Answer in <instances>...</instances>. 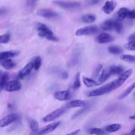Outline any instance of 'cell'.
<instances>
[{
  "label": "cell",
  "mask_w": 135,
  "mask_h": 135,
  "mask_svg": "<svg viewBox=\"0 0 135 135\" xmlns=\"http://www.w3.org/2000/svg\"><path fill=\"white\" fill-rule=\"evenodd\" d=\"M38 30L39 31L38 33L39 37L54 42H57L59 41V38L54 35L52 31H51L45 24L42 23L39 24L38 27Z\"/></svg>",
  "instance_id": "obj_1"
},
{
  "label": "cell",
  "mask_w": 135,
  "mask_h": 135,
  "mask_svg": "<svg viewBox=\"0 0 135 135\" xmlns=\"http://www.w3.org/2000/svg\"><path fill=\"white\" fill-rule=\"evenodd\" d=\"M132 71L131 69L128 70L120 74L119 77L117 80L111 82L112 90L113 91L121 86L122 84L126 81V80L130 76V75L132 74Z\"/></svg>",
  "instance_id": "obj_2"
},
{
  "label": "cell",
  "mask_w": 135,
  "mask_h": 135,
  "mask_svg": "<svg viewBox=\"0 0 135 135\" xmlns=\"http://www.w3.org/2000/svg\"><path fill=\"white\" fill-rule=\"evenodd\" d=\"M67 108L66 107H62L59 108L57 109L56 110H54L51 112L45 117L43 118V121L45 122H51L52 121L55 120L56 119L59 118L61 116H62L66 111Z\"/></svg>",
  "instance_id": "obj_3"
},
{
  "label": "cell",
  "mask_w": 135,
  "mask_h": 135,
  "mask_svg": "<svg viewBox=\"0 0 135 135\" xmlns=\"http://www.w3.org/2000/svg\"><path fill=\"white\" fill-rule=\"evenodd\" d=\"M99 31V28L96 25L88 26L77 30L75 32V35L77 36L91 35L98 33Z\"/></svg>",
  "instance_id": "obj_4"
},
{
  "label": "cell",
  "mask_w": 135,
  "mask_h": 135,
  "mask_svg": "<svg viewBox=\"0 0 135 135\" xmlns=\"http://www.w3.org/2000/svg\"><path fill=\"white\" fill-rule=\"evenodd\" d=\"M53 4L62 9L70 10L76 9L80 7V4L77 2L64 1V0H55L53 2Z\"/></svg>",
  "instance_id": "obj_5"
},
{
  "label": "cell",
  "mask_w": 135,
  "mask_h": 135,
  "mask_svg": "<svg viewBox=\"0 0 135 135\" xmlns=\"http://www.w3.org/2000/svg\"><path fill=\"white\" fill-rule=\"evenodd\" d=\"M111 83H110L103 86H102L98 89L93 90L88 93V97H97L103 95L105 93H108L112 91Z\"/></svg>",
  "instance_id": "obj_6"
},
{
  "label": "cell",
  "mask_w": 135,
  "mask_h": 135,
  "mask_svg": "<svg viewBox=\"0 0 135 135\" xmlns=\"http://www.w3.org/2000/svg\"><path fill=\"white\" fill-rule=\"evenodd\" d=\"M111 75L112 71L110 67L103 69L97 78V81H96L97 83L98 86L102 84Z\"/></svg>",
  "instance_id": "obj_7"
},
{
  "label": "cell",
  "mask_w": 135,
  "mask_h": 135,
  "mask_svg": "<svg viewBox=\"0 0 135 135\" xmlns=\"http://www.w3.org/2000/svg\"><path fill=\"white\" fill-rule=\"evenodd\" d=\"M37 14L41 17L46 19H53L58 16V14L52 10L43 9H40L37 11Z\"/></svg>",
  "instance_id": "obj_8"
},
{
  "label": "cell",
  "mask_w": 135,
  "mask_h": 135,
  "mask_svg": "<svg viewBox=\"0 0 135 135\" xmlns=\"http://www.w3.org/2000/svg\"><path fill=\"white\" fill-rule=\"evenodd\" d=\"M18 118L17 115L12 114L6 116L2 119L0 120V127L3 128L7 127L15 121Z\"/></svg>",
  "instance_id": "obj_9"
},
{
  "label": "cell",
  "mask_w": 135,
  "mask_h": 135,
  "mask_svg": "<svg viewBox=\"0 0 135 135\" xmlns=\"http://www.w3.org/2000/svg\"><path fill=\"white\" fill-rule=\"evenodd\" d=\"M60 124V121L53 122L49 124L46 126L42 128L40 130H39L36 134L37 135H42L46 133H48L49 132H52L55 130Z\"/></svg>",
  "instance_id": "obj_10"
},
{
  "label": "cell",
  "mask_w": 135,
  "mask_h": 135,
  "mask_svg": "<svg viewBox=\"0 0 135 135\" xmlns=\"http://www.w3.org/2000/svg\"><path fill=\"white\" fill-rule=\"evenodd\" d=\"M21 84L17 80H12L7 83L5 86V89L9 92H13L21 89Z\"/></svg>",
  "instance_id": "obj_11"
},
{
  "label": "cell",
  "mask_w": 135,
  "mask_h": 135,
  "mask_svg": "<svg viewBox=\"0 0 135 135\" xmlns=\"http://www.w3.org/2000/svg\"><path fill=\"white\" fill-rule=\"evenodd\" d=\"M55 98L59 101H67L72 98V94L69 90L56 92L54 94Z\"/></svg>",
  "instance_id": "obj_12"
},
{
  "label": "cell",
  "mask_w": 135,
  "mask_h": 135,
  "mask_svg": "<svg viewBox=\"0 0 135 135\" xmlns=\"http://www.w3.org/2000/svg\"><path fill=\"white\" fill-rule=\"evenodd\" d=\"M114 40L115 38L113 36L105 33H101L96 38V41L99 43H109L113 41Z\"/></svg>",
  "instance_id": "obj_13"
},
{
  "label": "cell",
  "mask_w": 135,
  "mask_h": 135,
  "mask_svg": "<svg viewBox=\"0 0 135 135\" xmlns=\"http://www.w3.org/2000/svg\"><path fill=\"white\" fill-rule=\"evenodd\" d=\"M34 67V64L32 62H29L19 72L17 78L18 79H23L24 77L29 74Z\"/></svg>",
  "instance_id": "obj_14"
},
{
  "label": "cell",
  "mask_w": 135,
  "mask_h": 135,
  "mask_svg": "<svg viewBox=\"0 0 135 135\" xmlns=\"http://www.w3.org/2000/svg\"><path fill=\"white\" fill-rule=\"evenodd\" d=\"M117 5L116 1L112 0V1H107L105 2L104 5L102 8V10L107 14L111 13L115 9Z\"/></svg>",
  "instance_id": "obj_15"
},
{
  "label": "cell",
  "mask_w": 135,
  "mask_h": 135,
  "mask_svg": "<svg viewBox=\"0 0 135 135\" xmlns=\"http://www.w3.org/2000/svg\"><path fill=\"white\" fill-rule=\"evenodd\" d=\"M19 51L16 50H11L0 53V60L7 59L10 58H14L19 55Z\"/></svg>",
  "instance_id": "obj_16"
},
{
  "label": "cell",
  "mask_w": 135,
  "mask_h": 135,
  "mask_svg": "<svg viewBox=\"0 0 135 135\" xmlns=\"http://www.w3.org/2000/svg\"><path fill=\"white\" fill-rule=\"evenodd\" d=\"M86 103L83 100H74L68 102L66 105L67 108H73L85 107Z\"/></svg>",
  "instance_id": "obj_17"
},
{
  "label": "cell",
  "mask_w": 135,
  "mask_h": 135,
  "mask_svg": "<svg viewBox=\"0 0 135 135\" xmlns=\"http://www.w3.org/2000/svg\"><path fill=\"white\" fill-rule=\"evenodd\" d=\"M129 10L126 8H122L119 10L117 12V20L119 21H122L125 17L128 16Z\"/></svg>",
  "instance_id": "obj_18"
},
{
  "label": "cell",
  "mask_w": 135,
  "mask_h": 135,
  "mask_svg": "<svg viewBox=\"0 0 135 135\" xmlns=\"http://www.w3.org/2000/svg\"><path fill=\"white\" fill-rule=\"evenodd\" d=\"M114 22L113 20H108L101 24V28L105 31L111 30L114 28Z\"/></svg>",
  "instance_id": "obj_19"
},
{
  "label": "cell",
  "mask_w": 135,
  "mask_h": 135,
  "mask_svg": "<svg viewBox=\"0 0 135 135\" xmlns=\"http://www.w3.org/2000/svg\"><path fill=\"white\" fill-rule=\"evenodd\" d=\"M0 64L7 70L11 69L15 66V63L11 60L9 59L0 60Z\"/></svg>",
  "instance_id": "obj_20"
},
{
  "label": "cell",
  "mask_w": 135,
  "mask_h": 135,
  "mask_svg": "<svg viewBox=\"0 0 135 135\" xmlns=\"http://www.w3.org/2000/svg\"><path fill=\"white\" fill-rule=\"evenodd\" d=\"M83 82L85 86L89 88L98 86V84L95 80L86 77H83Z\"/></svg>",
  "instance_id": "obj_21"
},
{
  "label": "cell",
  "mask_w": 135,
  "mask_h": 135,
  "mask_svg": "<svg viewBox=\"0 0 135 135\" xmlns=\"http://www.w3.org/2000/svg\"><path fill=\"white\" fill-rule=\"evenodd\" d=\"M9 79V74L7 72L3 73L0 79V92L2 91L3 88L5 86Z\"/></svg>",
  "instance_id": "obj_22"
},
{
  "label": "cell",
  "mask_w": 135,
  "mask_h": 135,
  "mask_svg": "<svg viewBox=\"0 0 135 135\" xmlns=\"http://www.w3.org/2000/svg\"><path fill=\"white\" fill-rule=\"evenodd\" d=\"M108 51L113 55H120L123 52L122 48L116 46H109L108 48Z\"/></svg>",
  "instance_id": "obj_23"
},
{
  "label": "cell",
  "mask_w": 135,
  "mask_h": 135,
  "mask_svg": "<svg viewBox=\"0 0 135 135\" xmlns=\"http://www.w3.org/2000/svg\"><path fill=\"white\" fill-rule=\"evenodd\" d=\"M83 22L87 23H90L95 22L96 20V17L93 14H88L84 15L81 17Z\"/></svg>",
  "instance_id": "obj_24"
},
{
  "label": "cell",
  "mask_w": 135,
  "mask_h": 135,
  "mask_svg": "<svg viewBox=\"0 0 135 135\" xmlns=\"http://www.w3.org/2000/svg\"><path fill=\"white\" fill-rule=\"evenodd\" d=\"M81 86V81H80V72H77L75 76L74 81L72 86V88L74 90H77L80 88Z\"/></svg>",
  "instance_id": "obj_25"
},
{
  "label": "cell",
  "mask_w": 135,
  "mask_h": 135,
  "mask_svg": "<svg viewBox=\"0 0 135 135\" xmlns=\"http://www.w3.org/2000/svg\"><path fill=\"white\" fill-rule=\"evenodd\" d=\"M120 59L125 62L129 63H135V56L130 55H122Z\"/></svg>",
  "instance_id": "obj_26"
},
{
  "label": "cell",
  "mask_w": 135,
  "mask_h": 135,
  "mask_svg": "<svg viewBox=\"0 0 135 135\" xmlns=\"http://www.w3.org/2000/svg\"><path fill=\"white\" fill-rule=\"evenodd\" d=\"M135 88V81L129 87H128L119 97V99H122L126 97L127 96H128L130 92Z\"/></svg>",
  "instance_id": "obj_27"
},
{
  "label": "cell",
  "mask_w": 135,
  "mask_h": 135,
  "mask_svg": "<svg viewBox=\"0 0 135 135\" xmlns=\"http://www.w3.org/2000/svg\"><path fill=\"white\" fill-rule=\"evenodd\" d=\"M121 127V126L118 124H115L108 126L106 128V131L108 132H114L119 130Z\"/></svg>",
  "instance_id": "obj_28"
},
{
  "label": "cell",
  "mask_w": 135,
  "mask_h": 135,
  "mask_svg": "<svg viewBox=\"0 0 135 135\" xmlns=\"http://www.w3.org/2000/svg\"><path fill=\"white\" fill-rule=\"evenodd\" d=\"M112 74L114 75H120L123 73L124 68L121 66H111Z\"/></svg>",
  "instance_id": "obj_29"
},
{
  "label": "cell",
  "mask_w": 135,
  "mask_h": 135,
  "mask_svg": "<svg viewBox=\"0 0 135 135\" xmlns=\"http://www.w3.org/2000/svg\"><path fill=\"white\" fill-rule=\"evenodd\" d=\"M89 133L95 135H104L105 134V131L101 128H94L90 130Z\"/></svg>",
  "instance_id": "obj_30"
},
{
  "label": "cell",
  "mask_w": 135,
  "mask_h": 135,
  "mask_svg": "<svg viewBox=\"0 0 135 135\" xmlns=\"http://www.w3.org/2000/svg\"><path fill=\"white\" fill-rule=\"evenodd\" d=\"M29 124H30V129L32 131L36 132L38 130L39 125L37 121L33 119H29Z\"/></svg>",
  "instance_id": "obj_31"
},
{
  "label": "cell",
  "mask_w": 135,
  "mask_h": 135,
  "mask_svg": "<svg viewBox=\"0 0 135 135\" xmlns=\"http://www.w3.org/2000/svg\"><path fill=\"white\" fill-rule=\"evenodd\" d=\"M114 28L118 33H121L123 30L122 24L120 21H116L114 22Z\"/></svg>",
  "instance_id": "obj_32"
},
{
  "label": "cell",
  "mask_w": 135,
  "mask_h": 135,
  "mask_svg": "<svg viewBox=\"0 0 135 135\" xmlns=\"http://www.w3.org/2000/svg\"><path fill=\"white\" fill-rule=\"evenodd\" d=\"M10 40V34L9 33H5L0 36V43H7Z\"/></svg>",
  "instance_id": "obj_33"
},
{
  "label": "cell",
  "mask_w": 135,
  "mask_h": 135,
  "mask_svg": "<svg viewBox=\"0 0 135 135\" xmlns=\"http://www.w3.org/2000/svg\"><path fill=\"white\" fill-rule=\"evenodd\" d=\"M125 48L128 50L135 51V40L130 41L125 44Z\"/></svg>",
  "instance_id": "obj_34"
},
{
  "label": "cell",
  "mask_w": 135,
  "mask_h": 135,
  "mask_svg": "<svg viewBox=\"0 0 135 135\" xmlns=\"http://www.w3.org/2000/svg\"><path fill=\"white\" fill-rule=\"evenodd\" d=\"M102 69V66L101 64H98L96 65L95 70L93 72V77L95 78H97L99 74H100L101 70Z\"/></svg>",
  "instance_id": "obj_35"
},
{
  "label": "cell",
  "mask_w": 135,
  "mask_h": 135,
  "mask_svg": "<svg viewBox=\"0 0 135 135\" xmlns=\"http://www.w3.org/2000/svg\"><path fill=\"white\" fill-rule=\"evenodd\" d=\"M34 69L36 70H38L40 66H41V59L40 57H37L36 58V59H35L34 60Z\"/></svg>",
  "instance_id": "obj_36"
},
{
  "label": "cell",
  "mask_w": 135,
  "mask_h": 135,
  "mask_svg": "<svg viewBox=\"0 0 135 135\" xmlns=\"http://www.w3.org/2000/svg\"><path fill=\"white\" fill-rule=\"evenodd\" d=\"M88 109H89V106H88V105H87V107H84L83 109H80V110H79L77 113H75V114L73 115V118H77V117H79L80 115H82V114H84L85 112H86Z\"/></svg>",
  "instance_id": "obj_37"
},
{
  "label": "cell",
  "mask_w": 135,
  "mask_h": 135,
  "mask_svg": "<svg viewBox=\"0 0 135 135\" xmlns=\"http://www.w3.org/2000/svg\"><path fill=\"white\" fill-rule=\"evenodd\" d=\"M128 17L129 19H135V10L129 11L128 15Z\"/></svg>",
  "instance_id": "obj_38"
},
{
  "label": "cell",
  "mask_w": 135,
  "mask_h": 135,
  "mask_svg": "<svg viewBox=\"0 0 135 135\" xmlns=\"http://www.w3.org/2000/svg\"><path fill=\"white\" fill-rule=\"evenodd\" d=\"M68 77H69V74L66 72H64L62 73V74L61 75V78L63 80L67 79L68 78Z\"/></svg>",
  "instance_id": "obj_39"
},
{
  "label": "cell",
  "mask_w": 135,
  "mask_h": 135,
  "mask_svg": "<svg viewBox=\"0 0 135 135\" xmlns=\"http://www.w3.org/2000/svg\"><path fill=\"white\" fill-rule=\"evenodd\" d=\"M80 129H78L76 130H74L66 135H78L80 132Z\"/></svg>",
  "instance_id": "obj_40"
},
{
  "label": "cell",
  "mask_w": 135,
  "mask_h": 135,
  "mask_svg": "<svg viewBox=\"0 0 135 135\" xmlns=\"http://www.w3.org/2000/svg\"><path fill=\"white\" fill-rule=\"evenodd\" d=\"M37 0H28V3L29 6H33L36 3Z\"/></svg>",
  "instance_id": "obj_41"
},
{
  "label": "cell",
  "mask_w": 135,
  "mask_h": 135,
  "mask_svg": "<svg viewBox=\"0 0 135 135\" xmlns=\"http://www.w3.org/2000/svg\"><path fill=\"white\" fill-rule=\"evenodd\" d=\"M121 135H135V126L134 127V128L132 129V130L129 133L121 134Z\"/></svg>",
  "instance_id": "obj_42"
},
{
  "label": "cell",
  "mask_w": 135,
  "mask_h": 135,
  "mask_svg": "<svg viewBox=\"0 0 135 135\" xmlns=\"http://www.w3.org/2000/svg\"><path fill=\"white\" fill-rule=\"evenodd\" d=\"M128 40H130V41H133V40H135V33L132 34L131 35H130L129 36V37L128 38Z\"/></svg>",
  "instance_id": "obj_43"
},
{
  "label": "cell",
  "mask_w": 135,
  "mask_h": 135,
  "mask_svg": "<svg viewBox=\"0 0 135 135\" xmlns=\"http://www.w3.org/2000/svg\"><path fill=\"white\" fill-rule=\"evenodd\" d=\"M129 118L130 119H132V120H135V114L132 115V116H131L129 117Z\"/></svg>",
  "instance_id": "obj_44"
},
{
  "label": "cell",
  "mask_w": 135,
  "mask_h": 135,
  "mask_svg": "<svg viewBox=\"0 0 135 135\" xmlns=\"http://www.w3.org/2000/svg\"><path fill=\"white\" fill-rule=\"evenodd\" d=\"M12 104L10 103H9L8 104V108H9V109H11V108H12Z\"/></svg>",
  "instance_id": "obj_45"
},
{
  "label": "cell",
  "mask_w": 135,
  "mask_h": 135,
  "mask_svg": "<svg viewBox=\"0 0 135 135\" xmlns=\"http://www.w3.org/2000/svg\"><path fill=\"white\" fill-rule=\"evenodd\" d=\"M2 71H0V78H1V77H2Z\"/></svg>",
  "instance_id": "obj_46"
},
{
  "label": "cell",
  "mask_w": 135,
  "mask_h": 135,
  "mask_svg": "<svg viewBox=\"0 0 135 135\" xmlns=\"http://www.w3.org/2000/svg\"><path fill=\"white\" fill-rule=\"evenodd\" d=\"M4 10H0V14H1V12H4Z\"/></svg>",
  "instance_id": "obj_47"
},
{
  "label": "cell",
  "mask_w": 135,
  "mask_h": 135,
  "mask_svg": "<svg viewBox=\"0 0 135 135\" xmlns=\"http://www.w3.org/2000/svg\"><path fill=\"white\" fill-rule=\"evenodd\" d=\"M134 96H135V92H134Z\"/></svg>",
  "instance_id": "obj_48"
}]
</instances>
